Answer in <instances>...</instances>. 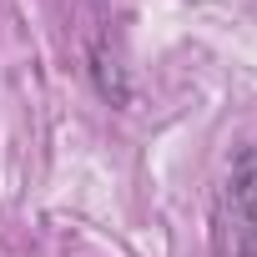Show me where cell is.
Segmentation results:
<instances>
[{"label": "cell", "mask_w": 257, "mask_h": 257, "mask_svg": "<svg viewBox=\"0 0 257 257\" xmlns=\"http://www.w3.org/2000/svg\"><path fill=\"white\" fill-rule=\"evenodd\" d=\"M242 237H247V252L257 257V147H247L227 182H222V197H217V242H222V257H242Z\"/></svg>", "instance_id": "1"}]
</instances>
